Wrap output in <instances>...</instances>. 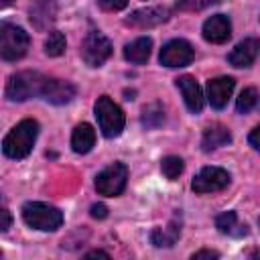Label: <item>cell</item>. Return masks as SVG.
I'll use <instances>...</instances> for the list:
<instances>
[{"label": "cell", "instance_id": "cell-1", "mask_svg": "<svg viewBox=\"0 0 260 260\" xmlns=\"http://www.w3.org/2000/svg\"><path fill=\"white\" fill-rule=\"evenodd\" d=\"M39 136V122L32 118H26L22 122H18L2 140V152L8 158L20 160L26 158L37 142Z\"/></svg>", "mask_w": 260, "mask_h": 260}, {"label": "cell", "instance_id": "cell-2", "mask_svg": "<svg viewBox=\"0 0 260 260\" xmlns=\"http://www.w3.org/2000/svg\"><path fill=\"white\" fill-rule=\"evenodd\" d=\"M45 81H47V75L39 71H18L8 77L4 93L10 102H24V100L41 95Z\"/></svg>", "mask_w": 260, "mask_h": 260}, {"label": "cell", "instance_id": "cell-3", "mask_svg": "<svg viewBox=\"0 0 260 260\" xmlns=\"http://www.w3.org/2000/svg\"><path fill=\"white\" fill-rule=\"evenodd\" d=\"M22 219L32 230L55 232L63 223V213L55 205H49L43 201H26L22 205Z\"/></svg>", "mask_w": 260, "mask_h": 260}, {"label": "cell", "instance_id": "cell-4", "mask_svg": "<svg viewBox=\"0 0 260 260\" xmlns=\"http://www.w3.org/2000/svg\"><path fill=\"white\" fill-rule=\"evenodd\" d=\"M95 118H98V126L100 132L106 138H116L122 134L124 124H126V116L122 112V108L108 95H100L95 106H93Z\"/></svg>", "mask_w": 260, "mask_h": 260}, {"label": "cell", "instance_id": "cell-5", "mask_svg": "<svg viewBox=\"0 0 260 260\" xmlns=\"http://www.w3.org/2000/svg\"><path fill=\"white\" fill-rule=\"evenodd\" d=\"M30 45V37L22 26L2 22L0 24V57L8 63L18 61L26 55Z\"/></svg>", "mask_w": 260, "mask_h": 260}, {"label": "cell", "instance_id": "cell-6", "mask_svg": "<svg viewBox=\"0 0 260 260\" xmlns=\"http://www.w3.org/2000/svg\"><path fill=\"white\" fill-rule=\"evenodd\" d=\"M128 183V169L124 162H112L95 177V191L106 197H118L124 193Z\"/></svg>", "mask_w": 260, "mask_h": 260}, {"label": "cell", "instance_id": "cell-7", "mask_svg": "<svg viewBox=\"0 0 260 260\" xmlns=\"http://www.w3.org/2000/svg\"><path fill=\"white\" fill-rule=\"evenodd\" d=\"M112 55L110 39L100 30H89L81 43V59L89 67H102Z\"/></svg>", "mask_w": 260, "mask_h": 260}, {"label": "cell", "instance_id": "cell-8", "mask_svg": "<svg viewBox=\"0 0 260 260\" xmlns=\"http://www.w3.org/2000/svg\"><path fill=\"white\" fill-rule=\"evenodd\" d=\"M230 173L221 167H203L195 177H193V183H191V189L199 195L203 193H217V191H223L228 185H230Z\"/></svg>", "mask_w": 260, "mask_h": 260}, {"label": "cell", "instance_id": "cell-9", "mask_svg": "<svg viewBox=\"0 0 260 260\" xmlns=\"http://www.w3.org/2000/svg\"><path fill=\"white\" fill-rule=\"evenodd\" d=\"M195 59V49L189 41L185 39H173L169 41L162 49H160V55H158V61L160 65L169 67V69H175V67H185L189 65L191 61Z\"/></svg>", "mask_w": 260, "mask_h": 260}, {"label": "cell", "instance_id": "cell-10", "mask_svg": "<svg viewBox=\"0 0 260 260\" xmlns=\"http://www.w3.org/2000/svg\"><path fill=\"white\" fill-rule=\"evenodd\" d=\"M169 18H171V10L167 6H144V8L134 10L126 18V24L134 28H152V26L167 22Z\"/></svg>", "mask_w": 260, "mask_h": 260}, {"label": "cell", "instance_id": "cell-11", "mask_svg": "<svg viewBox=\"0 0 260 260\" xmlns=\"http://www.w3.org/2000/svg\"><path fill=\"white\" fill-rule=\"evenodd\" d=\"M57 0H32L28 6V20L37 30H49L57 20Z\"/></svg>", "mask_w": 260, "mask_h": 260}, {"label": "cell", "instance_id": "cell-12", "mask_svg": "<svg viewBox=\"0 0 260 260\" xmlns=\"http://www.w3.org/2000/svg\"><path fill=\"white\" fill-rule=\"evenodd\" d=\"M234 87H236V81L228 75L209 79L207 81V102L211 104V108L223 110L228 106L232 93H234Z\"/></svg>", "mask_w": 260, "mask_h": 260}, {"label": "cell", "instance_id": "cell-13", "mask_svg": "<svg viewBox=\"0 0 260 260\" xmlns=\"http://www.w3.org/2000/svg\"><path fill=\"white\" fill-rule=\"evenodd\" d=\"M258 55H260V39L248 37V39L240 41V43L232 49V53L228 55V61H230L232 67L242 69V67H250V65L256 61Z\"/></svg>", "mask_w": 260, "mask_h": 260}, {"label": "cell", "instance_id": "cell-14", "mask_svg": "<svg viewBox=\"0 0 260 260\" xmlns=\"http://www.w3.org/2000/svg\"><path fill=\"white\" fill-rule=\"evenodd\" d=\"M41 98H43L45 102L53 104V106H65V104H69V102L75 98V87H73L69 81L55 79V77H47Z\"/></svg>", "mask_w": 260, "mask_h": 260}, {"label": "cell", "instance_id": "cell-15", "mask_svg": "<svg viewBox=\"0 0 260 260\" xmlns=\"http://www.w3.org/2000/svg\"><path fill=\"white\" fill-rule=\"evenodd\" d=\"M177 87H179V91H181V95H183V102H185L187 110L193 112V114H199V112L203 110L205 95H203V91H201V85L195 81V77H191V75L179 77V79H177Z\"/></svg>", "mask_w": 260, "mask_h": 260}, {"label": "cell", "instance_id": "cell-16", "mask_svg": "<svg viewBox=\"0 0 260 260\" xmlns=\"http://www.w3.org/2000/svg\"><path fill=\"white\" fill-rule=\"evenodd\" d=\"M232 37V22L225 14H213L203 22V39L213 45H221Z\"/></svg>", "mask_w": 260, "mask_h": 260}, {"label": "cell", "instance_id": "cell-17", "mask_svg": "<svg viewBox=\"0 0 260 260\" xmlns=\"http://www.w3.org/2000/svg\"><path fill=\"white\" fill-rule=\"evenodd\" d=\"M232 142V132L223 126V124H211L203 130V138H201V148L205 152H211L215 148H221L225 144Z\"/></svg>", "mask_w": 260, "mask_h": 260}, {"label": "cell", "instance_id": "cell-18", "mask_svg": "<svg viewBox=\"0 0 260 260\" xmlns=\"http://www.w3.org/2000/svg\"><path fill=\"white\" fill-rule=\"evenodd\" d=\"M95 144V130L91 124L81 122L75 126L73 134H71V148L77 154H87Z\"/></svg>", "mask_w": 260, "mask_h": 260}, {"label": "cell", "instance_id": "cell-19", "mask_svg": "<svg viewBox=\"0 0 260 260\" xmlns=\"http://www.w3.org/2000/svg\"><path fill=\"white\" fill-rule=\"evenodd\" d=\"M181 236V219L173 217L167 228H154L150 232V244L156 248H171Z\"/></svg>", "mask_w": 260, "mask_h": 260}, {"label": "cell", "instance_id": "cell-20", "mask_svg": "<svg viewBox=\"0 0 260 260\" xmlns=\"http://www.w3.org/2000/svg\"><path fill=\"white\" fill-rule=\"evenodd\" d=\"M150 51H152V39L150 37H138L124 47V59L134 63V65H142L148 61Z\"/></svg>", "mask_w": 260, "mask_h": 260}, {"label": "cell", "instance_id": "cell-21", "mask_svg": "<svg viewBox=\"0 0 260 260\" xmlns=\"http://www.w3.org/2000/svg\"><path fill=\"white\" fill-rule=\"evenodd\" d=\"M215 228L221 232V234H228V236H244L248 230H246V223H238V215L236 211H223L215 217Z\"/></svg>", "mask_w": 260, "mask_h": 260}, {"label": "cell", "instance_id": "cell-22", "mask_svg": "<svg viewBox=\"0 0 260 260\" xmlns=\"http://www.w3.org/2000/svg\"><path fill=\"white\" fill-rule=\"evenodd\" d=\"M162 122H165V110H162V106H160L158 102L144 106V110H142V126H146V128H156V126H160Z\"/></svg>", "mask_w": 260, "mask_h": 260}, {"label": "cell", "instance_id": "cell-23", "mask_svg": "<svg viewBox=\"0 0 260 260\" xmlns=\"http://www.w3.org/2000/svg\"><path fill=\"white\" fill-rule=\"evenodd\" d=\"M258 104V91L254 87H244L236 100V110L238 114H248L250 110H254Z\"/></svg>", "mask_w": 260, "mask_h": 260}, {"label": "cell", "instance_id": "cell-24", "mask_svg": "<svg viewBox=\"0 0 260 260\" xmlns=\"http://www.w3.org/2000/svg\"><path fill=\"white\" fill-rule=\"evenodd\" d=\"M65 45H67V43H65L63 32L51 30L49 37L45 39V53H47L49 57H59V55L65 53Z\"/></svg>", "mask_w": 260, "mask_h": 260}, {"label": "cell", "instance_id": "cell-25", "mask_svg": "<svg viewBox=\"0 0 260 260\" xmlns=\"http://www.w3.org/2000/svg\"><path fill=\"white\" fill-rule=\"evenodd\" d=\"M183 158L181 156H175V154H169V156H165L162 160H160V171H162V175L167 177V179H171V181H175L181 173H183Z\"/></svg>", "mask_w": 260, "mask_h": 260}, {"label": "cell", "instance_id": "cell-26", "mask_svg": "<svg viewBox=\"0 0 260 260\" xmlns=\"http://www.w3.org/2000/svg\"><path fill=\"white\" fill-rule=\"evenodd\" d=\"M213 4H219V0H177L175 8L181 12H201Z\"/></svg>", "mask_w": 260, "mask_h": 260}, {"label": "cell", "instance_id": "cell-27", "mask_svg": "<svg viewBox=\"0 0 260 260\" xmlns=\"http://www.w3.org/2000/svg\"><path fill=\"white\" fill-rule=\"evenodd\" d=\"M98 4L106 12H118L128 6V0H98Z\"/></svg>", "mask_w": 260, "mask_h": 260}, {"label": "cell", "instance_id": "cell-28", "mask_svg": "<svg viewBox=\"0 0 260 260\" xmlns=\"http://www.w3.org/2000/svg\"><path fill=\"white\" fill-rule=\"evenodd\" d=\"M89 213H91V217H95V219H104V217L108 215V207H106L104 203H93V205L89 207Z\"/></svg>", "mask_w": 260, "mask_h": 260}, {"label": "cell", "instance_id": "cell-29", "mask_svg": "<svg viewBox=\"0 0 260 260\" xmlns=\"http://www.w3.org/2000/svg\"><path fill=\"white\" fill-rule=\"evenodd\" d=\"M248 142H250V146H252L254 150L260 152V126H256V128L248 134Z\"/></svg>", "mask_w": 260, "mask_h": 260}, {"label": "cell", "instance_id": "cell-30", "mask_svg": "<svg viewBox=\"0 0 260 260\" xmlns=\"http://www.w3.org/2000/svg\"><path fill=\"white\" fill-rule=\"evenodd\" d=\"M191 258L193 260H199V258H219V252H215V250H199Z\"/></svg>", "mask_w": 260, "mask_h": 260}, {"label": "cell", "instance_id": "cell-31", "mask_svg": "<svg viewBox=\"0 0 260 260\" xmlns=\"http://www.w3.org/2000/svg\"><path fill=\"white\" fill-rule=\"evenodd\" d=\"M0 215H2V223H0V232H6L10 228V211L6 207L0 209Z\"/></svg>", "mask_w": 260, "mask_h": 260}, {"label": "cell", "instance_id": "cell-32", "mask_svg": "<svg viewBox=\"0 0 260 260\" xmlns=\"http://www.w3.org/2000/svg\"><path fill=\"white\" fill-rule=\"evenodd\" d=\"M85 258H110V254L104 252V250H91V252L85 254Z\"/></svg>", "mask_w": 260, "mask_h": 260}, {"label": "cell", "instance_id": "cell-33", "mask_svg": "<svg viewBox=\"0 0 260 260\" xmlns=\"http://www.w3.org/2000/svg\"><path fill=\"white\" fill-rule=\"evenodd\" d=\"M248 258H260V250H252V252H248Z\"/></svg>", "mask_w": 260, "mask_h": 260}, {"label": "cell", "instance_id": "cell-34", "mask_svg": "<svg viewBox=\"0 0 260 260\" xmlns=\"http://www.w3.org/2000/svg\"><path fill=\"white\" fill-rule=\"evenodd\" d=\"M12 4V0H0V6L2 8H6V6H10Z\"/></svg>", "mask_w": 260, "mask_h": 260}, {"label": "cell", "instance_id": "cell-35", "mask_svg": "<svg viewBox=\"0 0 260 260\" xmlns=\"http://www.w3.org/2000/svg\"><path fill=\"white\" fill-rule=\"evenodd\" d=\"M258 223H260V217H258Z\"/></svg>", "mask_w": 260, "mask_h": 260}]
</instances>
